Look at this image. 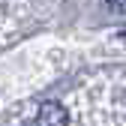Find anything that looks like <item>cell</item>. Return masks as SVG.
<instances>
[{"instance_id":"6da1fadb","label":"cell","mask_w":126,"mask_h":126,"mask_svg":"<svg viewBox=\"0 0 126 126\" xmlns=\"http://www.w3.org/2000/svg\"><path fill=\"white\" fill-rule=\"evenodd\" d=\"M33 126H66V111H63V105H57V102H42L39 111H36Z\"/></svg>"},{"instance_id":"7a4b0ae2","label":"cell","mask_w":126,"mask_h":126,"mask_svg":"<svg viewBox=\"0 0 126 126\" xmlns=\"http://www.w3.org/2000/svg\"><path fill=\"white\" fill-rule=\"evenodd\" d=\"M111 12H126V0H105Z\"/></svg>"},{"instance_id":"3957f363","label":"cell","mask_w":126,"mask_h":126,"mask_svg":"<svg viewBox=\"0 0 126 126\" xmlns=\"http://www.w3.org/2000/svg\"><path fill=\"white\" fill-rule=\"evenodd\" d=\"M123 39H126V33H123Z\"/></svg>"}]
</instances>
